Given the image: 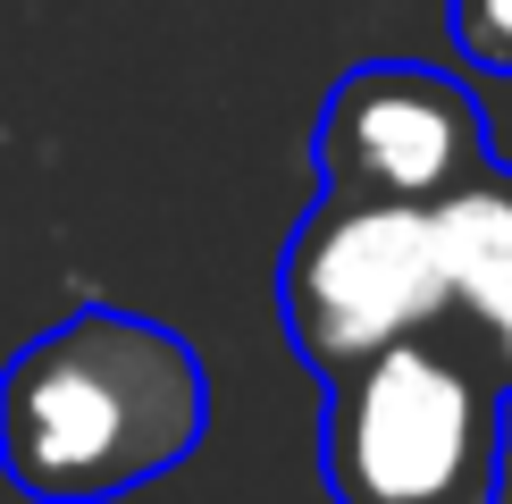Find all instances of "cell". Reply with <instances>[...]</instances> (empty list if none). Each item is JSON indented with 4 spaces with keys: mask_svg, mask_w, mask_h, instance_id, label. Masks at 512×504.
<instances>
[{
    "mask_svg": "<svg viewBox=\"0 0 512 504\" xmlns=\"http://www.w3.org/2000/svg\"><path fill=\"white\" fill-rule=\"evenodd\" d=\"M210 429V370L168 320L84 303L0 370V471L34 504H110L168 479Z\"/></svg>",
    "mask_w": 512,
    "mask_h": 504,
    "instance_id": "cell-1",
    "label": "cell"
},
{
    "mask_svg": "<svg viewBox=\"0 0 512 504\" xmlns=\"http://www.w3.org/2000/svg\"><path fill=\"white\" fill-rule=\"evenodd\" d=\"M319 471L336 504H496L504 496V387L437 328L395 336L328 378Z\"/></svg>",
    "mask_w": 512,
    "mask_h": 504,
    "instance_id": "cell-2",
    "label": "cell"
},
{
    "mask_svg": "<svg viewBox=\"0 0 512 504\" xmlns=\"http://www.w3.org/2000/svg\"><path fill=\"white\" fill-rule=\"evenodd\" d=\"M277 311H286L294 353L319 378L370 362L395 336L445 328L437 210L319 185V202L303 210V227L286 236V261H277Z\"/></svg>",
    "mask_w": 512,
    "mask_h": 504,
    "instance_id": "cell-3",
    "label": "cell"
},
{
    "mask_svg": "<svg viewBox=\"0 0 512 504\" xmlns=\"http://www.w3.org/2000/svg\"><path fill=\"white\" fill-rule=\"evenodd\" d=\"M319 185L370 202H445L471 168H487V110L462 76L429 59H361L328 84L311 126Z\"/></svg>",
    "mask_w": 512,
    "mask_h": 504,
    "instance_id": "cell-4",
    "label": "cell"
},
{
    "mask_svg": "<svg viewBox=\"0 0 512 504\" xmlns=\"http://www.w3.org/2000/svg\"><path fill=\"white\" fill-rule=\"evenodd\" d=\"M437 210V261H445V320H462L479 370L512 395V168L487 160Z\"/></svg>",
    "mask_w": 512,
    "mask_h": 504,
    "instance_id": "cell-5",
    "label": "cell"
},
{
    "mask_svg": "<svg viewBox=\"0 0 512 504\" xmlns=\"http://www.w3.org/2000/svg\"><path fill=\"white\" fill-rule=\"evenodd\" d=\"M445 26L479 76H512V0H445Z\"/></svg>",
    "mask_w": 512,
    "mask_h": 504,
    "instance_id": "cell-6",
    "label": "cell"
}]
</instances>
